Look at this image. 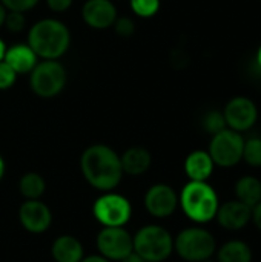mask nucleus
I'll return each instance as SVG.
<instances>
[{
    "label": "nucleus",
    "instance_id": "nucleus-24",
    "mask_svg": "<svg viewBox=\"0 0 261 262\" xmlns=\"http://www.w3.org/2000/svg\"><path fill=\"white\" fill-rule=\"evenodd\" d=\"M202 126L211 135H215V134L222 132L223 129H226L228 126H226V120H225L223 111H217V109L208 111L203 115V118H202Z\"/></svg>",
    "mask_w": 261,
    "mask_h": 262
},
{
    "label": "nucleus",
    "instance_id": "nucleus-25",
    "mask_svg": "<svg viewBox=\"0 0 261 262\" xmlns=\"http://www.w3.org/2000/svg\"><path fill=\"white\" fill-rule=\"evenodd\" d=\"M3 28H6L9 32L18 34L26 28V15L25 12H17V11H8L6 17H5V25Z\"/></svg>",
    "mask_w": 261,
    "mask_h": 262
},
{
    "label": "nucleus",
    "instance_id": "nucleus-19",
    "mask_svg": "<svg viewBox=\"0 0 261 262\" xmlns=\"http://www.w3.org/2000/svg\"><path fill=\"white\" fill-rule=\"evenodd\" d=\"M217 262H252L254 253L248 243L231 239L217 249Z\"/></svg>",
    "mask_w": 261,
    "mask_h": 262
},
{
    "label": "nucleus",
    "instance_id": "nucleus-23",
    "mask_svg": "<svg viewBox=\"0 0 261 262\" xmlns=\"http://www.w3.org/2000/svg\"><path fill=\"white\" fill-rule=\"evenodd\" d=\"M162 0H129V8L140 18H151L158 14Z\"/></svg>",
    "mask_w": 261,
    "mask_h": 262
},
{
    "label": "nucleus",
    "instance_id": "nucleus-15",
    "mask_svg": "<svg viewBox=\"0 0 261 262\" xmlns=\"http://www.w3.org/2000/svg\"><path fill=\"white\" fill-rule=\"evenodd\" d=\"M3 61L9 64L17 75H29L38 63V57L28 43H14L6 46Z\"/></svg>",
    "mask_w": 261,
    "mask_h": 262
},
{
    "label": "nucleus",
    "instance_id": "nucleus-10",
    "mask_svg": "<svg viewBox=\"0 0 261 262\" xmlns=\"http://www.w3.org/2000/svg\"><path fill=\"white\" fill-rule=\"evenodd\" d=\"M145 210L157 220L172 216L178 209V193L175 189L165 183L152 184L143 196Z\"/></svg>",
    "mask_w": 261,
    "mask_h": 262
},
{
    "label": "nucleus",
    "instance_id": "nucleus-21",
    "mask_svg": "<svg viewBox=\"0 0 261 262\" xmlns=\"http://www.w3.org/2000/svg\"><path fill=\"white\" fill-rule=\"evenodd\" d=\"M18 192L23 200H42L46 192V181L38 172H26L18 180Z\"/></svg>",
    "mask_w": 261,
    "mask_h": 262
},
{
    "label": "nucleus",
    "instance_id": "nucleus-4",
    "mask_svg": "<svg viewBox=\"0 0 261 262\" xmlns=\"http://www.w3.org/2000/svg\"><path fill=\"white\" fill-rule=\"evenodd\" d=\"M134 253L146 262H165L174 253V236L160 224H146L132 235Z\"/></svg>",
    "mask_w": 261,
    "mask_h": 262
},
{
    "label": "nucleus",
    "instance_id": "nucleus-6",
    "mask_svg": "<svg viewBox=\"0 0 261 262\" xmlns=\"http://www.w3.org/2000/svg\"><path fill=\"white\" fill-rule=\"evenodd\" d=\"M68 83V71L58 60H38L29 72V88L32 94L43 100L55 98Z\"/></svg>",
    "mask_w": 261,
    "mask_h": 262
},
{
    "label": "nucleus",
    "instance_id": "nucleus-1",
    "mask_svg": "<svg viewBox=\"0 0 261 262\" xmlns=\"http://www.w3.org/2000/svg\"><path fill=\"white\" fill-rule=\"evenodd\" d=\"M80 172L85 181L95 190H115L123 180L120 154L108 144H91L80 157Z\"/></svg>",
    "mask_w": 261,
    "mask_h": 262
},
{
    "label": "nucleus",
    "instance_id": "nucleus-12",
    "mask_svg": "<svg viewBox=\"0 0 261 262\" xmlns=\"http://www.w3.org/2000/svg\"><path fill=\"white\" fill-rule=\"evenodd\" d=\"M18 223L26 232L42 235L52 224V212L42 200H25L18 207Z\"/></svg>",
    "mask_w": 261,
    "mask_h": 262
},
{
    "label": "nucleus",
    "instance_id": "nucleus-16",
    "mask_svg": "<svg viewBox=\"0 0 261 262\" xmlns=\"http://www.w3.org/2000/svg\"><path fill=\"white\" fill-rule=\"evenodd\" d=\"M120 163L125 175L129 177H140L145 175L152 166V155L146 147L132 146L128 147L120 155Z\"/></svg>",
    "mask_w": 261,
    "mask_h": 262
},
{
    "label": "nucleus",
    "instance_id": "nucleus-27",
    "mask_svg": "<svg viewBox=\"0 0 261 262\" xmlns=\"http://www.w3.org/2000/svg\"><path fill=\"white\" fill-rule=\"evenodd\" d=\"M17 77H18V75L14 72V69L2 60V61H0V91H8V89H11V88L15 84Z\"/></svg>",
    "mask_w": 261,
    "mask_h": 262
},
{
    "label": "nucleus",
    "instance_id": "nucleus-8",
    "mask_svg": "<svg viewBox=\"0 0 261 262\" xmlns=\"http://www.w3.org/2000/svg\"><path fill=\"white\" fill-rule=\"evenodd\" d=\"M243 135L226 127L222 132L212 135L208 152L215 166L229 169L237 166L243 160Z\"/></svg>",
    "mask_w": 261,
    "mask_h": 262
},
{
    "label": "nucleus",
    "instance_id": "nucleus-29",
    "mask_svg": "<svg viewBox=\"0 0 261 262\" xmlns=\"http://www.w3.org/2000/svg\"><path fill=\"white\" fill-rule=\"evenodd\" d=\"M45 3L49 11H52L55 14H63L72 6L74 0H45Z\"/></svg>",
    "mask_w": 261,
    "mask_h": 262
},
{
    "label": "nucleus",
    "instance_id": "nucleus-22",
    "mask_svg": "<svg viewBox=\"0 0 261 262\" xmlns=\"http://www.w3.org/2000/svg\"><path fill=\"white\" fill-rule=\"evenodd\" d=\"M243 161L251 167H261V137H251L245 140Z\"/></svg>",
    "mask_w": 261,
    "mask_h": 262
},
{
    "label": "nucleus",
    "instance_id": "nucleus-11",
    "mask_svg": "<svg viewBox=\"0 0 261 262\" xmlns=\"http://www.w3.org/2000/svg\"><path fill=\"white\" fill-rule=\"evenodd\" d=\"M223 115L229 129L243 134L255 126L258 120V109L251 98L238 95L226 103Z\"/></svg>",
    "mask_w": 261,
    "mask_h": 262
},
{
    "label": "nucleus",
    "instance_id": "nucleus-13",
    "mask_svg": "<svg viewBox=\"0 0 261 262\" xmlns=\"http://www.w3.org/2000/svg\"><path fill=\"white\" fill-rule=\"evenodd\" d=\"M80 14L83 23L97 31L112 28L118 17L117 6L112 0H85Z\"/></svg>",
    "mask_w": 261,
    "mask_h": 262
},
{
    "label": "nucleus",
    "instance_id": "nucleus-34",
    "mask_svg": "<svg viewBox=\"0 0 261 262\" xmlns=\"http://www.w3.org/2000/svg\"><path fill=\"white\" fill-rule=\"evenodd\" d=\"M5 172H6V164H5L3 157L0 155V181H2V180H3V177H5Z\"/></svg>",
    "mask_w": 261,
    "mask_h": 262
},
{
    "label": "nucleus",
    "instance_id": "nucleus-18",
    "mask_svg": "<svg viewBox=\"0 0 261 262\" xmlns=\"http://www.w3.org/2000/svg\"><path fill=\"white\" fill-rule=\"evenodd\" d=\"M51 256L55 262H80L85 258V249L77 236L60 235L51 244Z\"/></svg>",
    "mask_w": 261,
    "mask_h": 262
},
{
    "label": "nucleus",
    "instance_id": "nucleus-3",
    "mask_svg": "<svg viewBox=\"0 0 261 262\" xmlns=\"http://www.w3.org/2000/svg\"><path fill=\"white\" fill-rule=\"evenodd\" d=\"M178 207L189 221L202 226L215 220L220 200L208 181H188L178 193Z\"/></svg>",
    "mask_w": 261,
    "mask_h": 262
},
{
    "label": "nucleus",
    "instance_id": "nucleus-30",
    "mask_svg": "<svg viewBox=\"0 0 261 262\" xmlns=\"http://www.w3.org/2000/svg\"><path fill=\"white\" fill-rule=\"evenodd\" d=\"M252 221H254L255 227L261 232V201L252 209Z\"/></svg>",
    "mask_w": 261,
    "mask_h": 262
},
{
    "label": "nucleus",
    "instance_id": "nucleus-36",
    "mask_svg": "<svg viewBox=\"0 0 261 262\" xmlns=\"http://www.w3.org/2000/svg\"><path fill=\"white\" fill-rule=\"evenodd\" d=\"M257 63H258V66L261 68V45L260 48H258V51H257Z\"/></svg>",
    "mask_w": 261,
    "mask_h": 262
},
{
    "label": "nucleus",
    "instance_id": "nucleus-2",
    "mask_svg": "<svg viewBox=\"0 0 261 262\" xmlns=\"http://www.w3.org/2000/svg\"><path fill=\"white\" fill-rule=\"evenodd\" d=\"M26 43L38 60H60L71 48V31L62 20L45 17L31 25Z\"/></svg>",
    "mask_w": 261,
    "mask_h": 262
},
{
    "label": "nucleus",
    "instance_id": "nucleus-7",
    "mask_svg": "<svg viewBox=\"0 0 261 262\" xmlns=\"http://www.w3.org/2000/svg\"><path fill=\"white\" fill-rule=\"evenodd\" d=\"M92 216L102 227H125L132 218V204L118 192H102L92 203Z\"/></svg>",
    "mask_w": 261,
    "mask_h": 262
},
{
    "label": "nucleus",
    "instance_id": "nucleus-32",
    "mask_svg": "<svg viewBox=\"0 0 261 262\" xmlns=\"http://www.w3.org/2000/svg\"><path fill=\"white\" fill-rule=\"evenodd\" d=\"M122 262H146L143 258H140L138 255H135V253H131L128 258H125Z\"/></svg>",
    "mask_w": 261,
    "mask_h": 262
},
{
    "label": "nucleus",
    "instance_id": "nucleus-31",
    "mask_svg": "<svg viewBox=\"0 0 261 262\" xmlns=\"http://www.w3.org/2000/svg\"><path fill=\"white\" fill-rule=\"evenodd\" d=\"M80 262H111V261H109V259H106V258H103L102 255L95 253V255H88V256H85V258H83Z\"/></svg>",
    "mask_w": 261,
    "mask_h": 262
},
{
    "label": "nucleus",
    "instance_id": "nucleus-5",
    "mask_svg": "<svg viewBox=\"0 0 261 262\" xmlns=\"http://www.w3.org/2000/svg\"><path fill=\"white\" fill-rule=\"evenodd\" d=\"M174 252L183 261L203 262L214 258L217 252V239L205 227H188L174 238Z\"/></svg>",
    "mask_w": 261,
    "mask_h": 262
},
{
    "label": "nucleus",
    "instance_id": "nucleus-20",
    "mask_svg": "<svg viewBox=\"0 0 261 262\" xmlns=\"http://www.w3.org/2000/svg\"><path fill=\"white\" fill-rule=\"evenodd\" d=\"M235 200L254 209L261 201V181L254 175H245L235 183Z\"/></svg>",
    "mask_w": 261,
    "mask_h": 262
},
{
    "label": "nucleus",
    "instance_id": "nucleus-26",
    "mask_svg": "<svg viewBox=\"0 0 261 262\" xmlns=\"http://www.w3.org/2000/svg\"><path fill=\"white\" fill-rule=\"evenodd\" d=\"M114 31L117 35H120L122 38H129L135 34L137 31V25L134 21V18L128 17V15H123V17H117V20L114 21L112 25Z\"/></svg>",
    "mask_w": 261,
    "mask_h": 262
},
{
    "label": "nucleus",
    "instance_id": "nucleus-35",
    "mask_svg": "<svg viewBox=\"0 0 261 262\" xmlns=\"http://www.w3.org/2000/svg\"><path fill=\"white\" fill-rule=\"evenodd\" d=\"M5 51H6V43H5L3 38L0 37V61H2L3 57H5Z\"/></svg>",
    "mask_w": 261,
    "mask_h": 262
},
{
    "label": "nucleus",
    "instance_id": "nucleus-14",
    "mask_svg": "<svg viewBox=\"0 0 261 262\" xmlns=\"http://www.w3.org/2000/svg\"><path fill=\"white\" fill-rule=\"evenodd\" d=\"M215 220L225 230L238 232L252 221V209L238 200H231L220 204Z\"/></svg>",
    "mask_w": 261,
    "mask_h": 262
},
{
    "label": "nucleus",
    "instance_id": "nucleus-28",
    "mask_svg": "<svg viewBox=\"0 0 261 262\" xmlns=\"http://www.w3.org/2000/svg\"><path fill=\"white\" fill-rule=\"evenodd\" d=\"M2 5L8 11H17V12H28L34 9L40 0H0Z\"/></svg>",
    "mask_w": 261,
    "mask_h": 262
},
{
    "label": "nucleus",
    "instance_id": "nucleus-33",
    "mask_svg": "<svg viewBox=\"0 0 261 262\" xmlns=\"http://www.w3.org/2000/svg\"><path fill=\"white\" fill-rule=\"evenodd\" d=\"M6 12H8V9L2 5V2H0V29L3 28V25H5V17H6Z\"/></svg>",
    "mask_w": 261,
    "mask_h": 262
},
{
    "label": "nucleus",
    "instance_id": "nucleus-9",
    "mask_svg": "<svg viewBox=\"0 0 261 262\" xmlns=\"http://www.w3.org/2000/svg\"><path fill=\"white\" fill-rule=\"evenodd\" d=\"M97 253L111 262H122L134 253L132 235L125 227H102L95 236Z\"/></svg>",
    "mask_w": 261,
    "mask_h": 262
},
{
    "label": "nucleus",
    "instance_id": "nucleus-17",
    "mask_svg": "<svg viewBox=\"0 0 261 262\" xmlns=\"http://www.w3.org/2000/svg\"><path fill=\"white\" fill-rule=\"evenodd\" d=\"M183 169L189 181H208L214 173L215 164L208 150L197 149L186 157Z\"/></svg>",
    "mask_w": 261,
    "mask_h": 262
},
{
    "label": "nucleus",
    "instance_id": "nucleus-37",
    "mask_svg": "<svg viewBox=\"0 0 261 262\" xmlns=\"http://www.w3.org/2000/svg\"><path fill=\"white\" fill-rule=\"evenodd\" d=\"M203 262H217V259H212V258H209V259H206V261Z\"/></svg>",
    "mask_w": 261,
    "mask_h": 262
}]
</instances>
